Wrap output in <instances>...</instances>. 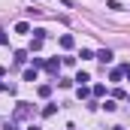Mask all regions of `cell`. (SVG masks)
Wrapping results in <instances>:
<instances>
[{"label":"cell","instance_id":"cell-12","mask_svg":"<svg viewBox=\"0 0 130 130\" xmlns=\"http://www.w3.org/2000/svg\"><path fill=\"white\" fill-rule=\"evenodd\" d=\"M15 33H30V27H27V24L21 21V24H15Z\"/></svg>","mask_w":130,"mask_h":130},{"label":"cell","instance_id":"cell-5","mask_svg":"<svg viewBox=\"0 0 130 130\" xmlns=\"http://www.w3.org/2000/svg\"><path fill=\"white\" fill-rule=\"evenodd\" d=\"M61 45H64V48H73V36H70V33L61 36Z\"/></svg>","mask_w":130,"mask_h":130},{"label":"cell","instance_id":"cell-7","mask_svg":"<svg viewBox=\"0 0 130 130\" xmlns=\"http://www.w3.org/2000/svg\"><path fill=\"white\" fill-rule=\"evenodd\" d=\"M36 91H39V97H48V94H52V85H39Z\"/></svg>","mask_w":130,"mask_h":130},{"label":"cell","instance_id":"cell-9","mask_svg":"<svg viewBox=\"0 0 130 130\" xmlns=\"http://www.w3.org/2000/svg\"><path fill=\"white\" fill-rule=\"evenodd\" d=\"M121 76H124V70H112V73H109V79H112V82H118Z\"/></svg>","mask_w":130,"mask_h":130},{"label":"cell","instance_id":"cell-3","mask_svg":"<svg viewBox=\"0 0 130 130\" xmlns=\"http://www.w3.org/2000/svg\"><path fill=\"white\" fill-rule=\"evenodd\" d=\"M45 70H48V73H58V70H61V61H55V58L45 61Z\"/></svg>","mask_w":130,"mask_h":130},{"label":"cell","instance_id":"cell-16","mask_svg":"<svg viewBox=\"0 0 130 130\" xmlns=\"http://www.w3.org/2000/svg\"><path fill=\"white\" fill-rule=\"evenodd\" d=\"M61 3H67V6H73V0H61Z\"/></svg>","mask_w":130,"mask_h":130},{"label":"cell","instance_id":"cell-8","mask_svg":"<svg viewBox=\"0 0 130 130\" xmlns=\"http://www.w3.org/2000/svg\"><path fill=\"white\" fill-rule=\"evenodd\" d=\"M27 61V52H15V64H24Z\"/></svg>","mask_w":130,"mask_h":130},{"label":"cell","instance_id":"cell-4","mask_svg":"<svg viewBox=\"0 0 130 130\" xmlns=\"http://www.w3.org/2000/svg\"><path fill=\"white\" fill-rule=\"evenodd\" d=\"M24 82H36V67H30V70H24Z\"/></svg>","mask_w":130,"mask_h":130},{"label":"cell","instance_id":"cell-15","mask_svg":"<svg viewBox=\"0 0 130 130\" xmlns=\"http://www.w3.org/2000/svg\"><path fill=\"white\" fill-rule=\"evenodd\" d=\"M27 130H42V127H36V124H30V127H27Z\"/></svg>","mask_w":130,"mask_h":130},{"label":"cell","instance_id":"cell-1","mask_svg":"<svg viewBox=\"0 0 130 130\" xmlns=\"http://www.w3.org/2000/svg\"><path fill=\"white\" fill-rule=\"evenodd\" d=\"M27 115H30V103H24V100L15 103V118H27Z\"/></svg>","mask_w":130,"mask_h":130},{"label":"cell","instance_id":"cell-10","mask_svg":"<svg viewBox=\"0 0 130 130\" xmlns=\"http://www.w3.org/2000/svg\"><path fill=\"white\" fill-rule=\"evenodd\" d=\"M103 109H106V112H115L118 106H115V100H106V103H103Z\"/></svg>","mask_w":130,"mask_h":130},{"label":"cell","instance_id":"cell-14","mask_svg":"<svg viewBox=\"0 0 130 130\" xmlns=\"http://www.w3.org/2000/svg\"><path fill=\"white\" fill-rule=\"evenodd\" d=\"M124 76H127V79H130V67H124Z\"/></svg>","mask_w":130,"mask_h":130},{"label":"cell","instance_id":"cell-6","mask_svg":"<svg viewBox=\"0 0 130 130\" xmlns=\"http://www.w3.org/2000/svg\"><path fill=\"white\" fill-rule=\"evenodd\" d=\"M76 82H82V85H85V82H91V73H85V70H82V73L76 76Z\"/></svg>","mask_w":130,"mask_h":130},{"label":"cell","instance_id":"cell-2","mask_svg":"<svg viewBox=\"0 0 130 130\" xmlns=\"http://www.w3.org/2000/svg\"><path fill=\"white\" fill-rule=\"evenodd\" d=\"M94 58H97L100 64H112V58H115V55H112L109 48H100V52H97V55H94Z\"/></svg>","mask_w":130,"mask_h":130},{"label":"cell","instance_id":"cell-13","mask_svg":"<svg viewBox=\"0 0 130 130\" xmlns=\"http://www.w3.org/2000/svg\"><path fill=\"white\" fill-rule=\"evenodd\" d=\"M6 42H9V36H6V33L0 30V45H6Z\"/></svg>","mask_w":130,"mask_h":130},{"label":"cell","instance_id":"cell-11","mask_svg":"<svg viewBox=\"0 0 130 130\" xmlns=\"http://www.w3.org/2000/svg\"><path fill=\"white\" fill-rule=\"evenodd\" d=\"M76 97H79V100H88V88H85V85H82V88H79V91H76Z\"/></svg>","mask_w":130,"mask_h":130}]
</instances>
